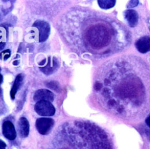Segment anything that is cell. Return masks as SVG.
<instances>
[{
    "instance_id": "1",
    "label": "cell",
    "mask_w": 150,
    "mask_h": 149,
    "mask_svg": "<svg viewBox=\"0 0 150 149\" xmlns=\"http://www.w3.org/2000/svg\"><path fill=\"white\" fill-rule=\"evenodd\" d=\"M100 82L103 103L111 114L139 120L150 112V68L140 58L124 56L110 60Z\"/></svg>"
},
{
    "instance_id": "2",
    "label": "cell",
    "mask_w": 150,
    "mask_h": 149,
    "mask_svg": "<svg viewBox=\"0 0 150 149\" xmlns=\"http://www.w3.org/2000/svg\"><path fill=\"white\" fill-rule=\"evenodd\" d=\"M35 112L40 116H51L55 113V108L50 102L40 101L36 102L34 107Z\"/></svg>"
},
{
    "instance_id": "3",
    "label": "cell",
    "mask_w": 150,
    "mask_h": 149,
    "mask_svg": "<svg viewBox=\"0 0 150 149\" xmlns=\"http://www.w3.org/2000/svg\"><path fill=\"white\" fill-rule=\"evenodd\" d=\"M53 119L49 117H40L36 121V127L39 133L45 135L50 132L54 126Z\"/></svg>"
},
{
    "instance_id": "4",
    "label": "cell",
    "mask_w": 150,
    "mask_h": 149,
    "mask_svg": "<svg viewBox=\"0 0 150 149\" xmlns=\"http://www.w3.org/2000/svg\"><path fill=\"white\" fill-rule=\"evenodd\" d=\"M39 30V41L43 42L49 37L50 33V26L48 23L43 20H36L33 25Z\"/></svg>"
},
{
    "instance_id": "5",
    "label": "cell",
    "mask_w": 150,
    "mask_h": 149,
    "mask_svg": "<svg viewBox=\"0 0 150 149\" xmlns=\"http://www.w3.org/2000/svg\"><path fill=\"white\" fill-rule=\"evenodd\" d=\"M2 133L5 137L9 140H13L16 137L15 128L12 122L5 121L2 124Z\"/></svg>"
},
{
    "instance_id": "6",
    "label": "cell",
    "mask_w": 150,
    "mask_h": 149,
    "mask_svg": "<svg viewBox=\"0 0 150 149\" xmlns=\"http://www.w3.org/2000/svg\"><path fill=\"white\" fill-rule=\"evenodd\" d=\"M33 99L35 101H46L52 102L54 99L53 93L49 90L41 89L36 91L33 95Z\"/></svg>"
},
{
    "instance_id": "7",
    "label": "cell",
    "mask_w": 150,
    "mask_h": 149,
    "mask_svg": "<svg viewBox=\"0 0 150 149\" xmlns=\"http://www.w3.org/2000/svg\"><path fill=\"white\" fill-rule=\"evenodd\" d=\"M135 47L141 53H146L150 51V37L146 36L139 39L135 43Z\"/></svg>"
},
{
    "instance_id": "8",
    "label": "cell",
    "mask_w": 150,
    "mask_h": 149,
    "mask_svg": "<svg viewBox=\"0 0 150 149\" xmlns=\"http://www.w3.org/2000/svg\"><path fill=\"white\" fill-rule=\"evenodd\" d=\"M124 16L129 26L134 27L138 22V15L137 12L133 9H128L125 11Z\"/></svg>"
},
{
    "instance_id": "9",
    "label": "cell",
    "mask_w": 150,
    "mask_h": 149,
    "mask_svg": "<svg viewBox=\"0 0 150 149\" xmlns=\"http://www.w3.org/2000/svg\"><path fill=\"white\" fill-rule=\"evenodd\" d=\"M18 130L22 137H26L29 133V123L24 117H22L18 121Z\"/></svg>"
},
{
    "instance_id": "10",
    "label": "cell",
    "mask_w": 150,
    "mask_h": 149,
    "mask_svg": "<svg viewBox=\"0 0 150 149\" xmlns=\"http://www.w3.org/2000/svg\"><path fill=\"white\" fill-rule=\"evenodd\" d=\"M51 63V61H50V57H49V60H48V63L47 64L43 67V68H40V70L45 74H51L52 72H54V70L56 68H57V67H58V65H59V63H58V61L57 60V59L55 58V57H53V65H51L50 64Z\"/></svg>"
},
{
    "instance_id": "11",
    "label": "cell",
    "mask_w": 150,
    "mask_h": 149,
    "mask_svg": "<svg viewBox=\"0 0 150 149\" xmlns=\"http://www.w3.org/2000/svg\"><path fill=\"white\" fill-rule=\"evenodd\" d=\"M23 80V77L22 75L21 74H18L15 80L14 81L13 86L11 90V97L12 99H15V94L16 93V92L18 91L22 82Z\"/></svg>"
},
{
    "instance_id": "12",
    "label": "cell",
    "mask_w": 150,
    "mask_h": 149,
    "mask_svg": "<svg viewBox=\"0 0 150 149\" xmlns=\"http://www.w3.org/2000/svg\"><path fill=\"white\" fill-rule=\"evenodd\" d=\"M116 1L114 0H99L98 4L100 8L105 9H110L113 7L115 4Z\"/></svg>"
},
{
    "instance_id": "13",
    "label": "cell",
    "mask_w": 150,
    "mask_h": 149,
    "mask_svg": "<svg viewBox=\"0 0 150 149\" xmlns=\"http://www.w3.org/2000/svg\"><path fill=\"white\" fill-rule=\"evenodd\" d=\"M47 86L52 89H54V90H59V89L58 84L57 83L54 82V81L49 82L48 84H47Z\"/></svg>"
},
{
    "instance_id": "14",
    "label": "cell",
    "mask_w": 150,
    "mask_h": 149,
    "mask_svg": "<svg viewBox=\"0 0 150 149\" xmlns=\"http://www.w3.org/2000/svg\"><path fill=\"white\" fill-rule=\"evenodd\" d=\"M2 56H3V58L4 60H6L8 59L9 57H10V55H11V51L9 50H6L4 51H2V53L1 54Z\"/></svg>"
},
{
    "instance_id": "15",
    "label": "cell",
    "mask_w": 150,
    "mask_h": 149,
    "mask_svg": "<svg viewBox=\"0 0 150 149\" xmlns=\"http://www.w3.org/2000/svg\"><path fill=\"white\" fill-rule=\"evenodd\" d=\"M139 1H130L127 5V7L129 8L135 7L138 5Z\"/></svg>"
},
{
    "instance_id": "16",
    "label": "cell",
    "mask_w": 150,
    "mask_h": 149,
    "mask_svg": "<svg viewBox=\"0 0 150 149\" xmlns=\"http://www.w3.org/2000/svg\"><path fill=\"white\" fill-rule=\"evenodd\" d=\"M6 144L4 141L0 140V149H6Z\"/></svg>"
},
{
    "instance_id": "17",
    "label": "cell",
    "mask_w": 150,
    "mask_h": 149,
    "mask_svg": "<svg viewBox=\"0 0 150 149\" xmlns=\"http://www.w3.org/2000/svg\"><path fill=\"white\" fill-rule=\"evenodd\" d=\"M145 123H146V125H147L149 127H150V115L146 119V120H145Z\"/></svg>"
},
{
    "instance_id": "18",
    "label": "cell",
    "mask_w": 150,
    "mask_h": 149,
    "mask_svg": "<svg viewBox=\"0 0 150 149\" xmlns=\"http://www.w3.org/2000/svg\"><path fill=\"white\" fill-rule=\"evenodd\" d=\"M5 47V43L4 42H1L0 43V50L3 49L4 47Z\"/></svg>"
},
{
    "instance_id": "19",
    "label": "cell",
    "mask_w": 150,
    "mask_h": 149,
    "mask_svg": "<svg viewBox=\"0 0 150 149\" xmlns=\"http://www.w3.org/2000/svg\"><path fill=\"white\" fill-rule=\"evenodd\" d=\"M18 64H19V61H17L16 60H15V61H14L13 62V64L15 65H18Z\"/></svg>"
},
{
    "instance_id": "20",
    "label": "cell",
    "mask_w": 150,
    "mask_h": 149,
    "mask_svg": "<svg viewBox=\"0 0 150 149\" xmlns=\"http://www.w3.org/2000/svg\"><path fill=\"white\" fill-rule=\"evenodd\" d=\"M45 62H46V60H45H45H43L42 62H40V63H39V65H43V64H45Z\"/></svg>"
},
{
    "instance_id": "21",
    "label": "cell",
    "mask_w": 150,
    "mask_h": 149,
    "mask_svg": "<svg viewBox=\"0 0 150 149\" xmlns=\"http://www.w3.org/2000/svg\"><path fill=\"white\" fill-rule=\"evenodd\" d=\"M2 75L0 74V83H1L2 82Z\"/></svg>"
}]
</instances>
